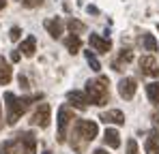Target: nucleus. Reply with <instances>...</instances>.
I'll return each mask as SVG.
<instances>
[{
	"instance_id": "obj_23",
	"label": "nucleus",
	"mask_w": 159,
	"mask_h": 154,
	"mask_svg": "<svg viewBox=\"0 0 159 154\" xmlns=\"http://www.w3.org/2000/svg\"><path fill=\"white\" fill-rule=\"evenodd\" d=\"M84 56H86V62L90 64V69H93V71H101V64H99V60L95 58V53H93V51H86Z\"/></svg>"
},
{
	"instance_id": "obj_32",
	"label": "nucleus",
	"mask_w": 159,
	"mask_h": 154,
	"mask_svg": "<svg viewBox=\"0 0 159 154\" xmlns=\"http://www.w3.org/2000/svg\"><path fill=\"white\" fill-rule=\"evenodd\" d=\"M43 154H52V152H50V150H45V152H43Z\"/></svg>"
},
{
	"instance_id": "obj_29",
	"label": "nucleus",
	"mask_w": 159,
	"mask_h": 154,
	"mask_svg": "<svg viewBox=\"0 0 159 154\" xmlns=\"http://www.w3.org/2000/svg\"><path fill=\"white\" fill-rule=\"evenodd\" d=\"M153 124L159 128V113H153Z\"/></svg>"
},
{
	"instance_id": "obj_30",
	"label": "nucleus",
	"mask_w": 159,
	"mask_h": 154,
	"mask_svg": "<svg viewBox=\"0 0 159 154\" xmlns=\"http://www.w3.org/2000/svg\"><path fill=\"white\" fill-rule=\"evenodd\" d=\"M93 154H107V152H106V150H103V148H99V150H95V152H93Z\"/></svg>"
},
{
	"instance_id": "obj_14",
	"label": "nucleus",
	"mask_w": 159,
	"mask_h": 154,
	"mask_svg": "<svg viewBox=\"0 0 159 154\" xmlns=\"http://www.w3.org/2000/svg\"><path fill=\"white\" fill-rule=\"evenodd\" d=\"M11 77H13V69H11V64L0 56V86H7V83L11 81Z\"/></svg>"
},
{
	"instance_id": "obj_26",
	"label": "nucleus",
	"mask_w": 159,
	"mask_h": 154,
	"mask_svg": "<svg viewBox=\"0 0 159 154\" xmlns=\"http://www.w3.org/2000/svg\"><path fill=\"white\" fill-rule=\"evenodd\" d=\"M43 0H24V6H39Z\"/></svg>"
},
{
	"instance_id": "obj_3",
	"label": "nucleus",
	"mask_w": 159,
	"mask_h": 154,
	"mask_svg": "<svg viewBox=\"0 0 159 154\" xmlns=\"http://www.w3.org/2000/svg\"><path fill=\"white\" fill-rule=\"evenodd\" d=\"M107 77H97V79H88L86 81V101L101 107L106 105L107 99H110V90H107Z\"/></svg>"
},
{
	"instance_id": "obj_15",
	"label": "nucleus",
	"mask_w": 159,
	"mask_h": 154,
	"mask_svg": "<svg viewBox=\"0 0 159 154\" xmlns=\"http://www.w3.org/2000/svg\"><path fill=\"white\" fill-rule=\"evenodd\" d=\"M144 150H146V154H159V135L155 130L148 133L146 143H144Z\"/></svg>"
},
{
	"instance_id": "obj_22",
	"label": "nucleus",
	"mask_w": 159,
	"mask_h": 154,
	"mask_svg": "<svg viewBox=\"0 0 159 154\" xmlns=\"http://www.w3.org/2000/svg\"><path fill=\"white\" fill-rule=\"evenodd\" d=\"M67 26H69L71 34H78V32H84V30H86V26L82 24V22H78V19H69V22H67Z\"/></svg>"
},
{
	"instance_id": "obj_18",
	"label": "nucleus",
	"mask_w": 159,
	"mask_h": 154,
	"mask_svg": "<svg viewBox=\"0 0 159 154\" xmlns=\"http://www.w3.org/2000/svg\"><path fill=\"white\" fill-rule=\"evenodd\" d=\"M65 45H67V49L71 51V53H78L80 47H82V41H80L78 34H69V36L65 39Z\"/></svg>"
},
{
	"instance_id": "obj_10",
	"label": "nucleus",
	"mask_w": 159,
	"mask_h": 154,
	"mask_svg": "<svg viewBox=\"0 0 159 154\" xmlns=\"http://www.w3.org/2000/svg\"><path fill=\"white\" fill-rule=\"evenodd\" d=\"M99 120L106 124H125V113L120 109H110V111H103L99 116Z\"/></svg>"
},
{
	"instance_id": "obj_11",
	"label": "nucleus",
	"mask_w": 159,
	"mask_h": 154,
	"mask_svg": "<svg viewBox=\"0 0 159 154\" xmlns=\"http://www.w3.org/2000/svg\"><path fill=\"white\" fill-rule=\"evenodd\" d=\"M45 30L52 34V39H60V34H62V28H65V24H62V19L60 17H52V19H45Z\"/></svg>"
},
{
	"instance_id": "obj_5",
	"label": "nucleus",
	"mask_w": 159,
	"mask_h": 154,
	"mask_svg": "<svg viewBox=\"0 0 159 154\" xmlns=\"http://www.w3.org/2000/svg\"><path fill=\"white\" fill-rule=\"evenodd\" d=\"M50 116H52V107L48 105V103H41L39 107H37V111L32 113V124L39 128H48L50 126Z\"/></svg>"
},
{
	"instance_id": "obj_28",
	"label": "nucleus",
	"mask_w": 159,
	"mask_h": 154,
	"mask_svg": "<svg viewBox=\"0 0 159 154\" xmlns=\"http://www.w3.org/2000/svg\"><path fill=\"white\" fill-rule=\"evenodd\" d=\"M86 11H88V13H93V15H97V13H99V9H97V6H88Z\"/></svg>"
},
{
	"instance_id": "obj_25",
	"label": "nucleus",
	"mask_w": 159,
	"mask_h": 154,
	"mask_svg": "<svg viewBox=\"0 0 159 154\" xmlns=\"http://www.w3.org/2000/svg\"><path fill=\"white\" fill-rule=\"evenodd\" d=\"M20 34H22V30L15 26V28H11V32H9V36H11V41H17L20 39Z\"/></svg>"
},
{
	"instance_id": "obj_19",
	"label": "nucleus",
	"mask_w": 159,
	"mask_h": 154,
	"mask_svg": "<svg viewBox=\"0 0 159 154\" xmlns=\"http://www.w3.org/2000/svg\"><path fill=\"white\" fill-rule=\"evenodd\" d=\"M140 41H142V45H144V49H146V51H157V41H155V36H153V34L144 32Z\"/></svg>"
},
{
	"instance_id": "obj_17",
	"label": "nucleus",
	"mask_w": 159,
	"mask_h": 154,
	"mask_svg": "<svg viewBox=\"0 0 159 154\" xmlns=\"http://www.w3.org/2000/svg\"><path fill=\"white\" fill-rule=\"evenodd\" d=\"M0 154H22L20 152V143L9 139V141H2L0 143Z\"/></svg>"
},
{
	"instance_id": "obj_24",
	"label": "nucleus",
	"mask_w": 159,
	"mask_h": 154,
	"mask_svg": "<svg viewBox=\"0 0 159 154\" xmlns=\"http://www.w3.org/2000/svg\"><path fill=\"white\" fill-rule=\"evenodd\" d=\"M127 154H138V143H135V139H129V141H127Z\"/></svg>"
},
{
	"instance_id": "obj_4",
	"label": "nucleus",
	"mask_w": 159,
	"mask_h": 154,
	"mask_svg": "<svg viewBox=\"0 0 159 154\" xmlns=\"http://www.w3.org/2000/svg\"><path fill=\"white\" fill-rule=\"evenodd\" d=\"M71 120H73V111H71L67 105H62V107L58 109V135H56V139H58L60 143L67 139V126H69Z\"/></svg>"
},
{
	"instance_id": "obj_8",
	"label": "nucleus",
	"mask_w": 159,
	"mask_h": 154,
	"mask_svg": "<svg viewBox=\"0 0 159 154\" xmlns=\"http://www.w3.org/2000/svg\"><path fill=\"white\" fill-rule=\"evenodd\" d=\"M140 73L148 77H159V64L155 62L153 56H144L140 58Z\"/></svg>"
},
{
	"instance_id": "obj_16",
	"label": "nucleus",
	"mask_w": 159,
	"mask_h": 154,
	"mask_svg": "<svg viewBox=\"0 0 159 154\" xmlns=\"http://www.w3.org/2000/svg\"><path fill=\"white\" fill-rule=\"evenodd\" d=\"M17 51H22L24 56H34V51H37V39L34 36H28V39H24L22 43H20V49Z\"/></svg>"
},
{
	"instance_id": "obj_27",
	"label": "nucleus",
	"mask_w": 159,
	"mask_h": 154,
	"mask_svg": "<svg viewBox=\"0 0 159 154\" xmlns=\"http://www.w3.org/2000/svg\"><path fill=\"white\" fill-rule=\"evenodd\" d=\"M11 60L13 62H20V51H11Z\"/></svg>"
},
{
	"instance_id": "obj_7",
	"label": "nucleus",
	"mask_w": 159,
	"mask_h": 154,
	"mask_svg": "<svg viewBox=\"0 0 159 154\" xmlns=\"http://www.w3.org/2000/svg\"><path fill=\"white\" fill-rule=\"evenodd\" d=\"M135 90H138V83H135V79L133 77H123L120 81H118V94L123 96V99H133L135 96Z\"/></svg>"
},
{
	"instance_id": "obj_20",
	"label": "nucleus",
	"mask_w": 159,
	"mask_h": 154,
	"mask_svg": "<svg viewBox=\"0 0 159 154\" xmlns=\"http://www.w3.org/2000/svg\"><path fill=\"white\" fill-rule=\"evenodd\" d=\"M146 94H148V101L157 105L159 103V81H153V83L146 86Z\"/></svg>"
},
{
	"instance_id": "obj_31",
	"label": "nucleus",
	"mask_w": 159,
	"mask_h": 154,
	"mask_svg": "<svg viewBox=\"0 0 159 154\" xmlns=\"http://www.w3.org/2000/svg\"><path fill=\"white\" fill-rule=\"evenodd\" d=\"M4 4H7V0H0V11L4 9Z\"/></svg>"
},
{
	"instance_id": "obj_1",
	"label": "nucleus",
	"mask_w": 159,
	"mask_h": 154,
	"mask_svg": "<svg viewBox=\"0 0 159 154\" xmlns=\"http://www.w3.org/2000/svg\"><path fill=\"white\" fill-rule=\"evenodd\" d=\"M97 133H99L97 122H93V120H78V122H75V126H73V135H71V137H73V139H71L73 150L82 152V150H84V146L97 137Z\"/></svg>"
},
{
	"instance_id": "obj_21",
	"label": "nucleus",
	"mask_w": 159,
	"mask_h": 154,
	"mask_svg": "<svg viewBox=\"0 0 159 154\" xmlns=\"http://www.w3.org/2000/svg\"><path fill=\"white\" fill-rule=\"evenodd\" d=\"M133 60V51L131 49H123L120 51V56H118V60H114V71H120V62H131Z\"/></svg>"
},
{
	"instance_id": "obj_9",
	"label": "nucleus",
	"mask_w": 159,
	"mask_h": 154,
	"mask_svg": "<svg viewBox=\"0 0 159 154\" xmlns=\"http://www.w3.org/2000/svg\"><path fill=\"white\" fill-rule=\"evenodd\" d=\"M88 43H90L93 49L99 51V53H107V51L112 49V41H110V39H103V36H99V34H90V36H88Z\"/></svg>"
},
{
	"instance_id": "obj_12",
	"label": "nucleus",
	"mask_w": 159,
	"mask_h": 154,
	"mask_svg": "<svg viewBox=\"0 0 159 154\" xmlns=\"http://www.w3.org/2000/svg\"><path fill=\"white\" fill-rule=\"evenodd\" d=\"M67 99H69V103H71L73 107H78V109H86V107H88L86 94H84V92H80V90H71V92L67 94Z\"/></svg>"
},
{
	"instance_id": "obj_6",
	"label": "nucleus",
	"mask_w": 159,
	"mask_h": 154,
	"mask_svg": "<svg viewBox=\"0 0 159 154\" xmlns=\"http://www.w3.org/2000/svg\"><path fill=\"white\" fill-rule=\"evenodd\" d=\"M17 143L22 146V154H37V137H34V133H30V130L20 133Z\"/></svg>"
},
{
	"instance_id": "obj_13",
	"label": "nucleus",
	"mask_w": 159,
	"mask_h": 154,
	"mask_svg": "<svg viewBox=\"0 0 159 154\" xmlns=\"http://www.w3.org/2000/svg\"><path fill=\"white\" fill-rule=\"evenodd\" d=\"M103 141H106V146H110L112 150H116V148L120 146V135H118V130H116V128H106Z\"/></svg>"
},
{
	"instance_id": "obj_2",
	"label": "nucleus",
	"mask_w": 159,
	"mask_h": 154,
	"mask_svg": "<svg viewBox=\"0 0 159 154\" xmlns=\"http://www.w3.org/2000/svg\"><path fill=\"white\" fill-rule=\"evenodd\" d=\"M39 99V96H15L13 92H4V105H7V122L9 124H15L30 107V103Z\"/></svg>"
}]
</instances>
